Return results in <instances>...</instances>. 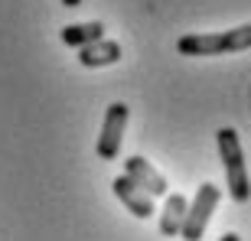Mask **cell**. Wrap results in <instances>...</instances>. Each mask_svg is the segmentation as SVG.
Instances as JSON below:
<instances>
[{"label": "cell", "mask_w": 251, "mask_h": 241, "mask_svg": "<svg viewBox=\"0 0 251 241\" xmlns=\"http://www.w3.org/2000/svg\"><path fill=\"white\" fill-rule=\"evenodd\" d=\"M59 36H62L65 46L85 49V46H92V43H98V39H104V23H98V20H92V23H72Z\"/></svg>", "instance_id": "obj_9"}, {"label": "cell", "mask_w": 251, "mask_h": 241, "mask_svg": "<svg viewBox=\"0 0 251 241\" xmlns=\"http://www.w3.org/2000/svg\"><path fill=\"white\" fill-rule=\"evenodd\" d=\"M251 49V23L225 33H193L176 39L179 56H225V52H245Z\"/></svg>", "instance_id": "obj_1"}, {"label": "cell", "mask_w": 251, "mask_h": 241, "mask_svg": "<svg viewBox=\"0 0 251 241\" xmlns=\"http://www.w3.org/2000/svg\"><path fill=\"white\" fill-rule=\"evenodd\" d=\"M219 140V157H222L225 167V186H228V195L235 202H248L251 199V179L248 169H245V153H242V140L232 127H222L215 134Z\"/></svg>", "instance_id": "obj_2"}, {"label": "cell", "mask_w": 251, "mask_h": 241, "mask_svg": "<svg viewBox=\"0 0 251 241\" xmlns=\"http://www.w3.org/2000/svg\"><path fill=\"white\" fill-rule=\"evenodd\" d=\"M219 241H242V238H238V235H235V232H228V235H222V238H219Z\"/></svg>", "instance_id": "obj_10"}, {"label": "cell", "mask_w": 251, "mask_h": 241, "mask_svg": "<svg viewBox=\"0 0 251 241\" xmlns=\"http://www.w3.org/2000/svg\"><path fill=\"white\" fill-rule=\"evenodd\" d=\"M124 176L130 179V183L137 186V189H144V193L150 195V199H157V195H167V179H163V173H160L150 160L144 157H127L124 160Z\"/></svg>", "instance_id": "obj_5"}, {"label": "cell", "mask_w": 251, "mask_h": 241, "mask_svg": "<svg viewBox=\"0 0 251 241\" xmlns=\"http://www.w3.org/2000/svg\"><path fill=\"white\" fill-rule=\"evenodd\" d=\"M111 189H114V195L127 205V212L134 215V218H150V215H153V199H150L144 189H137L127 176H118L111 183Z\"/></svg>", "instance_id": "obj_6"}, {"label": "cell", "mask_w": 251, "mask_h": 241, "mask_svg": "<svg viewBox=\"0 0 251 241\" xmlns=\"http://www.w3.org/2000/svg\"><path fill=\"white\" fill-rule=\"evenodd\" d=\"M186 209H189V199L183 193H173L167 195L163 202V212H160V235L167 238H176L183 232V222H186Z\"/></svg>", "instance_id": "obj_7"}, {"label": "cell", "mask_w": 251, "mask_h": 241, "mask_svg": "<svg viewBox=\"0 0 251 241\" xmlns=\"http://www.w3.org/2000/svg\"><path fill=\"white\" fill-rule=\"evenodd\" d=\"M78 62L85 69H104V65H114L121 62V46L114 43V39H98L92 46L78 49Z\"/></svg>", "instance_id": "obj_8"}, {"label": "cell", "mask_w": 251, "mask_h": 241, "mask_svg": "<svg viewBox=\"0 0 251 241\" xmlns=\"http://www.w3.org/2000/svg\"><path fill=\"white\" fill-rule=\"evenodd\" d=\"M82 0H62V7H78Z\"/></svg>", "instance_id": "obj_11"}, {"label": "cell", "mask_w": 251, "mask_h": 241, "mask_svg": "<svg viewBox=\"0 0 251 241\" xmlns=\"http://www.w3.org/2000/svg\"><path fill=\"white\" fill-rule=\"evenodd\" d=\"M219 199H222V193H219V186L215 183H202L199 189H196L193 202H189L186 209V222H183V232H179V238L183 241H199L205 235V225H209V218H212V212L219 209Z\"/></svg>", "instance_id": "obj_3"}, {"label": "cell", "mask_w": 251, "mask_h": 241, "mask_svg": "<svg viewBox=\"0 0 251 241\" xmlns=\"http://www.w3.org/2000/svg\"><path fill=\"white\" fill-rule=\"evenodd\" d=\"M127 104L114 101L108 111H104V124L101 134H98V160H114L121 153V140H124V127H127Z\"/></svg>", "instance_id": "obj_4"}]
</instances>
